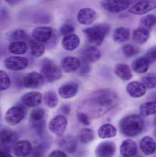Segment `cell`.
I'll return each instance as SVG.
<instances>
[{
    "instance_id": "obj_8",
    "label": "cell",
    "mask_w": 156,
    "mask_h": 157,
    "mask_svg": "<svg viewBox=\"0 0 156 157\" xmlns=\"http://www.w3.org/2000/svg\"><path fill=\"white\" fill-rule=\"evenodd\" d=\"M25 113L21 107H13L6 112L5 114V122L12 126L17 125L24 118Z\"/></svg>"
},
{
    "instance_id": "obj_13",
    "label": "cell",
    "mask_w": 156,
    "mask_h": 157,
    "mask_svg": "<svg viewBox=\"0 0 156 157\" xmlns=\"http://www.w3.org/2000/svg\"><path fill=\"white\" fill-rule=\"evenodd\" d=\"M53 29L47 26L36 28L32 32V36L36 41L44 43L48 41L52 36Z\"/></svg>"
},
{
    "instance_id": "obj_22",
    "label": "cell",
    "mask_w": 156,
    "mask_h": 157,
    "mask_svg": "<svg viewBox=\"0 0 156 157\" xmlns=\"http://www.w3.org/2000/svg\"><path fill=\"white\" fill-rule=\"evenodd\" d=\"M60 147L69 153H74L77 147V142L76 138L72 136H67L62 137L59 143Z\"/></svg>"
},
{
    "instance_id": "obj_14",
    "label": "cell",
    "mask_w": 156,
    "mask_h": 157,
    "mask_svg": "<svg viewBox=\"0 0 156 157\" xmlns=\"http://www.w3.org/2000/svg\"><path fill=\"white\" fill-rule=\"evenodd\" d=\"M97 18V13L93 9L84 8L80 9L78 13L77 19L79 24L82 25H90Z\"/></svg>"
},
{
    "instance_id": "obj_21",
    "label": "cell",
    "mask_w": 156,
    "mask_h": 157,
    "mask_svg": "<svg viewBox=\"0 0 156 157\" xmlns=\"http://www.w3.org/2000/svg\"><path fill=\"white\" fill-rule=\"evenodd\" d=\"M82 59L89 63H95L98 61L101 57L100 51L94 46L86 48L82 52Z\"/></svg>"
},
{
    "instance_id": "obj_11",
    "label": "cell",
    "mask_w": 156,
    "mask_h": 157,
    "mask_svg": "<svg viewBox=\"0 0 156 157\" xmlns=\"http://www.w3.org/2000/svg\"><path fill=\"white\" fill-rule=\"evenodd\" d=\"M116 152V145L111 141H104L98 145L95 149L97 157H113Z\"/></svg>"
},
{
    "instance_id": "obj_24",
    "label": "cell",
    "mask_w": 156,
    "mask_h": 157,
    "mask_svg": "<svg viewBox=\"0 0 156 157\" xmlns=\"http://www.w3.org/2000/svg\"><path fill=\"white\" fill-rule=\"evenodd\" d=\"M79 44V38L75 34L66 36L62 40V47L66 50L68 51H72L76 49Z\"/></svg>"
},
{
    "instance_id": "obj_46",
    "label": "cell",
    "mask_w": 156,
    "mask_h": 157,
    "mask_svg": "<svg viewBox=\"0 0 156 157\" xmlns=\"http://www.w3.org/2000/svg\"><path fill=\"white\" fill-rule=\"evenodd\" d=\"M0 157H13L10 153V150L6 147H2Z\"/></svg>"
},
{
    "instance_id": "obj_47",
    "label": "cell",
    "mask_w": 156,
    "mask_h": 157,
    "mask_svg": "<svg viewBox=\"0 0 156 157\" xmlns=\"http://www.w3.org/2000/svg\"><path fill=\"white\" fill-rule=\"evenodd\" d=\"M4 1L9 5L14 6L19 3L21 0H4Z\"/></svg>"
},
{
    "instance_id": "obj_35",
    "label": "cell",
    "mask_w": 156,
    "mask_h": 157,
    "mask_svg": "<svg viewBox=\"0 0 156 157\" xmlns=\"http://www.w3.org/2000/svg\"><path fill=\"white\" fill-rule=\"evenodd\" d=\"M45 104L50 108H54L56 107L58 104L57 96L55 92L48 91L45 93L44 97Z\"/></svg>"
},
{
    "instance_id": "obj_41",
    "label": "cell",
    "mask_w": 156,
    "mask_h": 157,
    "mask_svg": "<svg viewBox=\"0 0 156 157\" xmlns=\"http://www.w3.org/2000/svg\"><path fill=\"white\" fill-rule=\"evenodd\" d=\"M75 30V27L69 23L64 24L60 29V33L65 36L73 34Z\"/></svg>"
},
{
    "instance_id": "obj_26",
    "label": "cell",
    "mask_w": 156,
    "mask_h": 157,
    "mask_svg": "<svg viewBox=\"0 0 156 157\" xmlns=\"http://www.w3.org/2000/svg\"><path fill=\"white\" fill-rule=\"evenodd\" d=\"M150 63L146 56L140 57L133 61L132 64V68L137 73L144 74L148 71Z\"/></svg>"
},
{
    "instance_id": "obj_30",
    "label": "cell",
    "mask_w": 156,
    "mask_h": 157,
    "mask_svg": "<svg viewBox=\"0 0 156 157\" xmlns=\"http://www.w3.org/2000/svg\"><path fill=\"white\" fill-rule=\"evenodd\" d=\"M8 49L13 54L22 55L27 51V46L24 41H12L9 44Z\"/></svg>"
},
{
    "instance_id": "obj_5",
    "label": "cell",
    "mask_w": 156,
    "mask_h": 157,
    "mask_svg": "<svg viewBox=\"0 0 156 157\" xmlns=\"http://www.w3.org/2000/svg\"><path fill=\"white\" fill-rule=\"evenodd\" d=\"M130 4L127 0H103L101 5L108 12L116 13L127 9Z\"/></svg>"
},
{
    "instance_id": "obj_50",
    "label": "cell",
    "mask_w": 156,
    "mask_h": 157,
    "mask_svg": "<svg viewBox=\"0 0 156 157\" xmlns=\"http://www.w3.org/2000/svg\"><path fill=\"white\" fill-rule=\"evenodd\" d=\"M155 123L156 125V116H155Z\"/></svg>"
},
{
    "instance_id": "obj_17",
    "label": "cell",
    "mask_w": 156,
    "mask_h": 157,
    "mask_svg": "<svg viewBox=\"0 0 156 157\" xmlns=\"http://www.w3.org/2000/svg\"><path fill=\"white\" fill-rule=\"evenodd\" d=\"M137 145L131 139L124 140L120 147V153L124 157H132L137 153Z\"/></svg>"
},
{
    "instance_id": "obj_28",
    "label": "cell",
    "mask_w": 156,
    "mask_h": 157,
    "mask_svg": "<svg viewBox=\"0 0 156 157\" xmlns=\"http://www.w3.org/2000/svg\"><path fill=\"white\" fill-rule=\"evenodd\" d=\"M130 31L124 27H119L114 29L113 34L114 40L118 43H122L130 39Z\"/></svg>"
},
{
    "instance_id": "obj_6",
    "label": "cell",
    "mask_w": 156,
    "mask_h": 157,
    "mask_svg": "<svg viewBox=\"0 0 156 157\" xmlns=\"http://www.w3.org/2000/svg\"><path fill=\"white\" fill-rule=\"evenodd\" d=\"M67 118L62 115H57L52 119L49 125V131L58 137L63 136L67 125Z\"/></svg>"
},
{
    "instance_id": "obj_42",
    "label": "cell",
    "mask_w": 156,
    "mask_h": 157,
    "mask_svg": "<svg viewBox=\"0 0 156 157\" xmlns=\"http://www.w3.org/2000/svg\"><path fill=\"white\" fill-rule=\"evenodd\" d=\"M77 118L79 121L85 126H88L90 124L89 116L85 113L82 112L78 113Z\"/></svg>"
},
{
    "instance_id": "obj_36",
    "label": "cell",
    "mask_w": 156,
    "mask_h": 157,
    "mask_svg": "<svg viewBox=\"0 0 156 157\" xmlns=\"http://www.w3.org/2000/svg\"><path fill=\"white\" fill-rule=\"evenodd\" d=\"M45 114V112L43 109L38 108L34 109L30 113V120L34 124L41 122L44 121Z\"/></svg>"
},
{
    "instance_id": "obj_48",
    "label": "cell",
    "mask_w": 156,
    "mask_h": 157,
    "mask_svg": "<svg viewBox=\"0 0 156 157\" xmlns=\"http://www.w3.org/2000/svg\"><path fill=\"white\" fill-rule=\"evenodd\" d=\"M61 110L65 114H68L70 112V108L68 105H64L61 108Z\"/></svg>"
},
{
    "instance_id": "obj_37",
    "label": "cell",
    "mask_w": 156,
    "mask_h": 157,
    "mask_svg": "<svg viewBox=\"0 0 156 157\" xmlns=\"http://www.w3.org/2000/svg\"><path fill=\"white\" fill-rule=\"evenodd\" d=\"M27 35L24 30L22 29H16L13 30L9 34L10 40L13 41H23L27 38Z\"/></svg>"
},
{
    "instance_id": "obj_16",
    "label": "cell",
    "mask_w": 156,
    "mask_h": 157,
    "mask_svg": "<svg viewBox=\"0 0 156 157\" xmlns=\"http://www.w3.org/2000/svg\"><path fill=\"white\" fill-rule=\"evenodd\" d=\"M126 91L132 98H139L145 94L147 88L142 83L137 81H132L127 85Z\"/></svg>"
},
{
    "instance_id": "obj_25",
    "label": "cell",
    "mask_w": 156,
    "mask_h": 157,
    "mask_svg": "<svg viewBox=\"0 0 156 157\" xmlns=\"http://www.w3.org/2000/svg\"><path fill=\"white\" fill-rule=\"evenodd\" d=\"M117 131L112 124H105L101 126L98 130V134L100 138L108 139L116 136Z\"/></svg>"
},
{
    "instance_id": "obj_19",
    "label": "cell",
    "mask_w": 156,
    "mask_h": 157,
    "mask_svg": "<svg viewBox=\"0 0 156 157\" xmlns=\"http://www.w3.org/2000/svg\"><path fill=\"white\" fill-rule=\"evenodd\" d=\"M42 94L39 92L34 91L25 94L22 97L21 100L23 104L29 107L38 106L41 103Z\"/></svg>"
},
{
    "instance_id": "obj_33",
    "label": "cell",
    "mask_w": 156,
    "mask_h": 157,
    "mask_svg": "<svg viewBox=\"0 0 156 157\" xmlns=\"http://www.w3.org/2000/svg\"><path fill=\"white\" fill-rule=\"evenodd\" d=\"M156 24V16L148 14L142 17L139 22V27L143 28L150 31Z\"/></svg>"
},
{
    "instance_id": "obj_40",
    "label": "cell",
    "mask_w": 156,
    "mask_h": 157,
    "mask_svg": "<svg viewBox=\"0 0 156 157\" xmlns=\"http://www.w3.org/2000/svg\"><path fill=\"white\" fill-rule=\"evenodd\" d=\"M1 78V90H4L7 89L11 85V80L8 75L4 71H0Z\"/></svg>"
},
{
    "instance_id": "obj_32",
    "label": "cell",
    "mask_w": 156,
    "mask_h": 157,
    "mask_svg": "<svg viewBox=\"0 0 156 157\" xmlns=\"http://www.w3.org/2000/svg\"><path fill=\"white\" fill-rule=\"evenodd\" d=\"M30 52L31 55L35 58H39L44 54L45 47L42 43L36 40H31L29 41Z\"/></svg>"
},
{
    "instance_id": "obj_12",
    "label": "cell",
    "mask_w": 156,
    "mask_h": 157,
    "mask_svg": "<svg viewBox=\"0 0 156 157\" xmlns=\"http://www.w3.org/2000/svg\"><path fill=\"white\" fill-rule=\"evenodd\" d=\"M33 147L28 140H23L17 142L13 147V153L16 157H26L32 152Z\"/></svg>"
},
{
    "instance_id": "obj_1",
    "label": "cell",
    "mask_w": 156,
    "mask_h": 157,
    "mask_svg": "<svg viewBox=\"0 0 156 157\" xmlns=\"http://www.w3.org/2000/svg\"><path fill=\"white\" fill-rule=\"evenodd\" d=\"M119 102L118 95L108 89L99 90L92 94L83 108L93 118L101 117L115 108Z\"/></svg>"
},
{
    "instance_id": "obj_20",
    "label": "cell",
    "mask_w": 156,
    "mask_h": 157,
    "mask_svg": "<svg viewBox=\"0 0 156 157\" xmlns=\"http://www.w3.org/2000/svg\"><path fill=\"white\" fill-rule=\"evenodd\" d=\"M140 148L146 155H151L156 151V143L154 139L149 136H146L140 141Z\"/></svg>"
},
{
    "instance_id": "obj_4",
    "label": "cell",
    "mask_w": 156,
    "mask_h": 157,
    "mask_svg": "<svg viewBox=\"0 0 156 157\" xmlns=\"http://www.w3.org/2000/svg\"><path fill=\"white\" fill-rule=\"evenodd\" d=\"M45 80L49 82L56 81L62 76V71L57 65L50 60H45L40 70Z\"/></svg>"
},
{
    "instance_id": "obj_38",
    "label": "cell",
    "mask_w": 156,
    "mask_h": 157,
    "mask_svg": "<svg viewBox=\"0 0 156 157\" xmlns=\"http://www.w3.org/2000/svg\"><path fill=\"white\" fill-rule=\"evenodd\" d=\"M122 52L125 57L131 58L137 55L140 52V50L132 44H127L123 47Z\"/></svg>"
},
{
    "instance_id": "obj_15",
    "label": "cell",
    "mask_w": 156,
    "mask_h": 157,
    "mask_svg": "<svg viewBox=\"0 0 156 157\" xmlns=\"http://www.w3.org/2000/svg\"><path fill=\"white\" fill-rule=\"evenodd\" d=\"M79 90V86L76 82H70L61 86L58 90L60 96L64 99L75 97Z\"/></svg>"
},
{
    "instance_id": "obj_34",
    "label": "cell",
    "mask_w": 156,
    "mask_h": 157,
    "mask_svg": "<svg viewBox=\"0 0 156 157\" xmlns=\"http://www.w3.org/2000/svg\"><path fill=\"white\" fill-rule=\"evenodd\" d=\"M94 131L90 128H84L80 132L79 139L82 144H89L94 140Z\"/></svg>"
},
{
    "instance_id": "obj_31",
    "label": "cell",
    "mask_w": 156,
    "mask_h": 157,
    "mask_svg": "<svg viewBox=\"0 0 156 157\" xmlns=\"http://www.w3.org/2000/svg\"><path fill=\"white\" fill-rule=\"evenodd\" d=\"M140 114L147 117L156 113V101H150L141 104L139 109Z\"/></svg>"
},
{
    "instance_id": "obj_9",
    "label": "cell",
    "mask_w": 156,
    "mask_h": 157,
    "mask_svg": "<svg viewBox=\"0 0 156 157\" xmlns=\"http://www.w3.org/2000/svg\"><path fill=\"white\" fill-rule=\"evenodd\" d=\"M28 61L25 57L13 56L6 58L4 61L5 67L10 71H20L24 70L28 65Z\"/></svg>"
},
{
    "instance_id": "obj_10",
    "label": "cell",
    "mask_w": 156,
    "mask_h": 157,
    "mask_svg": "<svg viewBox=\"0 0 156 157\" xmlns=\"http://www.w3.org/2000/svg\"><path fill=\"white\" fill-rule=\"evenodd\" d=\"M156 8V2L151 0H142L130 8L129 12L134 14L143 15Z\"/></svg>"
},
{
    "instance_id": "obj_45",
    "label": "cell",
    "mask_w": 156,
    "mask_h": 157,
    "mask_svg": "<svg viewBox=\"0 0 156 157\" xmlns=\"http://www.w3.org/2000/svg\"><path fill=\"white\" fill-rule=\"evenodd\" d=\"M47 157H67V156L63 151L56 150L51 152Z\"/></svg>"
},
{
    "instance_id": "obj_43",
    "label": "cell",
    "mask_w": 156,
    "mask_h": 157,
    "mask_svg": "<svg viewBox=\"0 0 156 157\" xmlns=\"http://www.w3.org/2000/svg\"><path fill=\"white\" fill-rule=\"evenodd\" d=\"M80 74L82 75H86L90 71L89 63L84 60L82 59L81 62L80 67Z\"/></svg>"
},
{
    "instance_id": "obj_44",
    "label": "cell",
    "mask_w": 156,
    "mask_h": 157,
    "mask_svg": "<svg viewBox=\"0 0 156 157\" xmlns=\"http://www.w3.org/2000/svg\"><path fill=\"white\" fill-rule=\"evenodd\" d=\"M146 56L150 63L156 62V47H153L149 49Z\"/></svg>"
},
{
    "instance_id": "obj_23",
    "label": "cell",
    "mask_w": 156,
    "mask_h": 157,
    "mask_svg": "<svg viewBox=\"0 0 156 157\" xmlns=\"http://www.w3.org/2000/svg\"><path fill=\"white\" fill-rule=\"evenodd\" d=\"M17 138L16 133L9 129H2L0 133L1 145L7 147L13 144Z\"/></svg>"
},
{
    "instance_id": "obj_27",
    "label": "cell",
    "mask_w": 156,
    "mask_h": 157,
    "mask_svg": "<svg viewBox=\"0 0 156 157\" xmlns=\"http://www.w3.org/2000/svg\"><path fill=\"white\" fill-rule=\"evenodd\" d=\"M114 73L119 78L123 80H130L132 77V71L127 64L119 63L114 68Z\"/></svg>"
},
{
    "instance_id": "obj_29",
    "label": "cell",
    "mask_w": 156,
    "mask_h": 157,
    "mask_svg": "<svg viewBox=\"0 0 156 157\" xmlns=\"http://www.w3.org/2000/svg\"><path fill=\"white\" fill-rule=\"evenodd\" d=\"M150 31L143 28L139 27L134 30L133 40L138 44L146 43L150 37Z\"/></svg>"
},
{
    "instance_id": "obj_18",
    "label": "cell",
    "mask_w": 156,
    "mask_h": 157,
    "mask_svg": "<svg viewBox=\"0 0 156 157\" xmlns=\"http://www.w3.org/2000/svg\"><path fill=\"white\" fill-rule=\"evenodd\" d=\"M81 61L76 57H68L64 58L61 62L62 69L65 72L69 73L77 71L80 67Z\"/></svg>"
},
{
    "instance_id": "obj_7",
    "label": "cell",
    "mask_w": 156,
    "mask_h": 157,
    "mask_svg": "<svg viewBox=\"0 0 156 157\" xmlns=\"http://www.w3.org/2000/svg\"><path fill=\"white\" fill-rule=\"evenodd\" d=\"M45 79L41 73L31 72L27 74L22 79V86L27 88H38L43 86Z\"/></svg>"
},
{
    "instance_id": "obj_51",
    "label": "cell",
    "mask_w": 156,
    "mask_h": 157,
    "mask_svg": "<svg viewBox=\"0 0 156 157\" xmlns=\"http://www.w3.org/2000/svg\"></svg>"
},
{
    "instance_id": "obj_2",
    "label": "cell",
    "mask_w": 156,
    "mask_h": 157,
    "mask_svg": "<svg viewBox=\"0 0 156 157\" xmlns=\"http://www.w3.org/2000/svg\"><path fill=\"white\" fill-rule=\"evenodd\" d=\"M144 128V121L138 114H131L125 116L119 123L120 132L126 137L138 136L143 131Z\"/></svg>"
},
{
    "instance_id": "obj_39",
    "label": "cell",
    "mask_w": 156,
    "mask_h": 157,
    "mask_svg": "<svg viewBox=\"0 0 156 157\" xmlns=\"http://www.w3.org/2000/svg\"><path fill=\"white\" fill-rule=\"evenodd\" d=\"M142 84L147 89H154L156 87V76L154 75H149L143 77Z\"/></svg>"
},
{
    "instance_id": "obj_49",
    "label": "cell",
    "mask_w": 156,
    "mask_h": 157,
    "mask_svg": "<svg viewBox=\"0 0 156 157\" xmlns=\"http://www.w3.org/2000/svg\"><path fill=\"white\" fill-rule=\"evenodd\" d=\"M127 1H129V2L131 3L133 1H134L135 0H127Z\"/></svg>"
},
{
    "instance_id": "obj_3",
    "label": "cell",
    "mask_w": 156,
    "mask_h": 157,
    "mask_svg": "<svg viewBox=\"0 0 156 157\" xmlns=\"http://www.w3.org/2000/svg\"><path fill=\"white\" fill-rule=\"evenodd\" d=\"M111 29L109 24L102 23L85 29L83 32L90 43L96 46H100L109 34Z\"/></svg>"
}]
</instances>
